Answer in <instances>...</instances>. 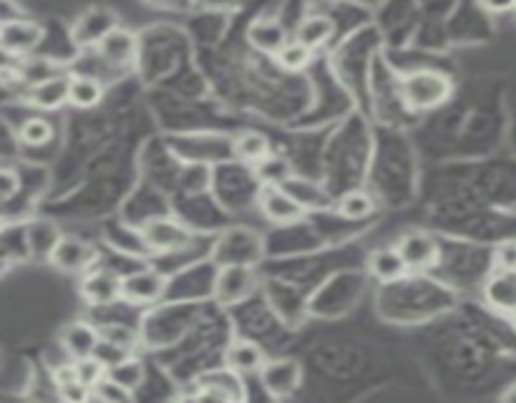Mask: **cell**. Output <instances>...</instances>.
Segmentation results:
<instances>
[{"label":"cell","mask_w":516,"mask_h":403,"mask_svg":"<svg viewBox=\"0 0 516 403\" xmlns=\"http://www.w3.org/2000/svg\"><path fill=\"white\" fill-rule=\"evenodd\" d=\"M454 96V81L436 69H418L403 76L401 101L408 111H433Z\"/></svg>","instance_id":"obj_1"},{"label":"cell","mask_w":516,"mask_h":403,"mask_svg":"<svg viewBox=\"0 0 516 403\" xmlns=\"http://www.w3.org/2000/svg\"><path fill=\"white\" fill-rule=\"evenodd\" d=\"M141 240L152 252L172 255V252H179L192 245L194 235L184 222L174 220V217H157V220H149L141 227Z\"/></svg>","instance_id":"obj_2"},{"label":"cell","mask_w":516,"mask_h":403,"mask_svg":"<svg viewBox=\"0 0 516 403\" xmlns=\"http://www.w3.org/2000/svg\"><path fill=\"white\" fill-rule=\"evenodd\" d=\"M257 207H260V215L277 227L295 225L305 217L303 205L282 184H260Z\"/></svg>","instance_id":"obj_3"},{"label":"cell","mask_w":516,"mask_h":403,"mask_svg":"<svg viewBox=\"0 0 516 403\" xmlns=\"http://www.w3.org/2000/svg\"><path fill=\"white\" fill-rule=\"evenodd\" d=\"M257 288L252 265L245 262H230V265L219 267L217 278H214V300L219 305H237L250 298Z\"/></svg>","instance_id":"obj_4"},{"label":"cell","mask_w":516,"mask_h":403,"mask_svg":"<svg viewBox=\"0 0 516 403\" xmlns=\"http://www.w3.org/2000/svg\"><path fill=\"white\" fill-rule=\"evenodd\" d=\"M121 293H124V278L116 275L114 270H109V267L94 265L81 275L79 295L91 308H104V305L119 303Z\"/></svg>","instance_id":"obj_5"},{"label":"cell","mask_w":516,"mask_h":403,"mask_svg":"<svg viewBox=\"0 0 516 403\" xmlns=\"http://www.w3.org/2000/svg\"><path fill=\"white\" fill-rule=\"evenodd\" d=\"M96 257H99V252H96V247L91 242L79 240V237L73 235H61V240L53 247L48 262L56 270H61V273L84 275L86 270H91L96 265Z\"/></svg>","instance_id":"obj_6"},{"label":"cell","mask_w":516,"mask_h":403,"mask_svg":"<svg viewBox=\"0 0 516 403\" xmlns=\"http://www.w3.org/2000/svg\"><path fill=\"white\" fill-rule=\"evenodd\" d=\"M260 381L272 398H290L303 383V366L295 358H267Z\"/></svg>","instance_id":"obj_7"},{"label":"cell","mask_w":516,"mask_h":403,"mask_svg":"<svg viewBox=\"0 0 516 403\" xmlns=\"http://www.w3.org/2000/svg\"><path fill=\"white\" fill-rule=\"evenodd\" d=\"M398 252L406 260L408 270L413 273H423V270H431L441 260V245L436 242V237H431L428 232L413 230L406 232L401 240L396 242Z\"/></svg>","instance_id":"obj_8"},{"label":"cell","mask_w":516,"mask_h":403,"mask_svg":"<svg viewBox=\"0 0 516 403\" xmlns=\"http://www.w3.org/2000/svg\"><path fill=\"white\" fill-rule=\"evenodd\" d=\"M43 41V26L31 18H18V21L3 23L0 26V46L11 51L16 58L31 56Z\"/></svg>","instance_id":"obj_9"},{"label":"cell","mask_w":516,"mask_h":403,"mask_svg":"<svg viewBox=\"0 0 516 403\" xmlns=\"http://www.w3.org/2000/svg\"><path fill=\"white\" fill-rule=\"evenodd\" d=\"M484 300L494 313L516 323V273L491 270L489 280L484 285Z\"/></svg>","instance_id":"obj_10"},{"label":"cell","mask_w":516,"mask_h":403,"mask_svg":"<svg viewBox=\"0 0 516 403\" xmlns=\"http://www.w3.org/2000/svg\"><path fill=\"white\" fill-rule=\"evenodd\" d=\"M136 51H139V41L126 28H109L96 43V53L109 66H129L136 58Z\"/></svg>","instance_id":"obj_11"},{"label":"cell","mask_w":516,"mask_h":403,"mask_svg":"<svg viewBox=\"0 0 516 403\" xmlns=\"http://www.w3.org/2000/svg\"><path fill=\"white\" fill-rule=\"evenodd\" d=\"M101 335H99V325L89 323V320H76V323L66 325L61 330V348L66 351V356L71 361L84 356H94L96 346H99Z\"/></svg>","instance_id":"obj_12"},{"label":"cell","mask_w":516,"mask_h":403,"mask_svg":"<svg viewBox=\"0 0 516 403\" xmlns=\"http://www.w3.org/2000/svg\"><path fill=\"white\" fill-rule=\"evenodd\" d=\"M267 356L262 351L260 343L250 341V338H237L227 346L225 351V368L237 376H252V373H260V368L265 366Z\"/></svg>","instance_id":"obj_13"},{"label":"cell","mask_w":516,"mask_h":403,"mask_svg":"<svg viewBox=\"0 0 516 403\" xmlns=\"http://www.w3.org/2000/svg\"><path fill=\"white\" fill-rule=\"evenodd\" d=\"M164 278L157 270H139L124 278V293L121 300H129L134 305H152L162 298Z\"/></svg>","instance_id":"obj_14"},{"label":"cell","mask_w":516,"mask_h":403,"mask_svg":"<svg viewBox=\"0 0 516 403\" xmlns=\"http://www.w3.org/2000/svg\"><path fill=\"white\" fill-rule=\"evenodd\" d=\"M68 79L71 74H56L26 89V104L38 111H56L68 104Z\"/></svg>","instance_id":"obj_15"},{"label":"cell","mask_w":516,"mask_h":403,"mask_svg":"<svg viewBox=\"0 0 516 403\" xmlns=\"http://www.w3.org/2000/svg\"><path fill=\"white\" fill-rule=\"evenodd\" d=\"M368 273H371L373 280H378V283L391 285L406 278L411 270H408L406 260L401 257L398 247L391 245L378 247V250L371 252V257H368Z\"/></svg>","instance_id":"obj_16"},{"label":"cell","mask_w":516,"mask_h":403,"mask_svg":"<svg viewBox=\"0 0 516 403\" xmlns=\"http://www.w3.org/2000/svg\"><path fill=\"white\" fill-rule=\"evenodd\" d=\"M247 41H250V46L255 48V51L275 56V53L290 41V36H287L285 26H282L277 18H257V21L247 28Z\"/></svg>","instance_id":"obj_17"},{"label":"cell","mask_w":516,"mask_h":403,"mask_svg":"<svg viewBox=\"0 0 516 403\" xmlns=\"http://www.w3.org/2000/svg\"><path fill=\"white\" fill-rule=\"evenodd\" d=\"M272 154V147L270 142H267L265 134H260V131H240L235 139H232V157L237 159V162L247 164V167H257V164L265 162L267 157Z\"/></svg>","instance_id":"obj_18"},{"label":"cell","mask_w":516,"mask_h":403,"mask_svg":"<svg viewBox=\"0 0 516 403\" xmlns=\"http://www.w3.org/2000/svg\"><path fill=\"white\" fill-rule=\"evenodd\" d=\"M104 101V81L89 74H71L68 79V104L73 109H94Z\"/></svg>","instance_id":"obj_19"},{"label":"cell","mask_w":516,"mask_h":403,"mask_svg":"<svg viewBox=\"0 0 516 403\" xmlns=\"http://www.w3.org/2000/svg\"><path fill=\"white\" fill-rule=\"evenodd\" d=\"M282 187H285L292 197L298 199L305 212L330 210V207H333V199H330V194L325 192L318 182H310V179H298L295 174H292V177H287L285 182H282Z\"/></svg>","instance_id":"obj_20"},{"label":"cell","mask_w":516,"mask_h":403,"mask_svg":"<svg viewBox=\"0 0 516 403\" xmlns=\"http://www.w3.org/2000/svg\"><path fill=\"white\" fill-rule=\"evenodd\" d=\"M333 36H335L333 18L323 16V13H313V16L303 18V23L298 26V33H295V38H298L300 43H305L308 48H313V51H320V48L328 46Z\"/></svg>","instance_id":"obj_21"},{"label":"cell","mask_w":516,"mask_h":403,"mask_svg":"<svg viewBox=\"0 0 516 403\" xmlns=\"http://www.w3.org/2000/svg\"><path fill=\"white\" fill-rule=\"evenodd\" d=\"M61 240V232L53 222L48 220H33L26 222V242L31 257H41V260H48L56 247V242Z\"/></svg>","instance_id":"obj_22"},{"label":"cell","mask_w":516,"mask_h":403,"mask_svg":"<svg viewBox=\"0 0 516 403\" xmlns=\"http://www.w3.org/2000/svg\"><path fill=\"white\" fill-rule=\"evenodd\" d=\"M333 210L335 215L343 217V220L358 222V220H365V217H371L373 212H376V199L365 192V189H350V192H345L343 197L335 199Z\"/></svg>","instance_id":"obj_23"},{"label":"cell","mask_w":516,"mask_h":403,"mask_svg":"<svg viewBox=\"0 0 516 403\" xmlns=\"http://www.w3.org/2000/svg\"><path fill=\"white\" fill-rule=\"evenodd\" d=\"M315 51L308 48L305 43H300L298 38H290L280 51L275 53V63L282 71H290V74H298V71H305L313 63Z\"/></svg>","instance_id":"obj_24"},{"label":"cell","mask_w":516,"mask_h":403,"mask_svg":"<svg viewBox=\"0 0 516 403\" xmlns=\"http://www.w3.org/2000/svg\"><path fill=\"white\" fill-rule=\"evenodd\" d=\"M109 378H114L116 383H121V386L129 388V391L134 393L146 378L144 361H141L139 356H134V353H129V356L121 358L119 363H114V366L109 368Z\"/></svg>","instance_id":"obj_25"},{"label":"cell","mask_w":516,"mask_h":403,"mask_svg":"<svg viewBox=\"0 0 516 403\" xmlns=\"http://www.w3.org/2000/svg\"><path fill=\"white\" fill-rule=\"evenodd\" d=\"M53 134H56V129H53L51 121L46 119V116H28L26 121L21 124V129H18V139H21V144H26V147H46L48 142H53Z\"/></svg>","instance_id":"obj_26"},{"label":"cell","mask_w":516,"mask_h":403,"mask_svg":"<svg viewBox=\"0 0 516 403\" xmlns=\"http://www.w3.org/2000/svg\"><path fill=\"white\" fill-rule=\"evenodd\" d=\"M99 335H101V341L111 343V346L121 348V351L126 353H134L136 343H139V333H136L131 325H124V323H101Z\"/></svg>","instance_id":"obj_27"},{"label":"cell","mask_w":516,"mask_h":403,"mask_svg":"<svg viewBox=\"0 0 516 403\" xmlns=\"http://www.w3.org/2000/svg\"><path fill=\"white\" fill-rule=\"evenodd\" d=\"M73 366H76V376H79V381L84 383V386H89L91 391H94L96 383L104 381L106 373H109L106 363L99 361V358H96V356L76 358V361H73Z\"/></svg>","instance_id":"obj_28"},{"label":"cell","mask_w":516,"mask_h":403,"mask_svg":"<svg viewBox=\"0 0 516 403\" xmlns=\"http://www.w3.org/2000/svg\"><path fill=\"white\" fill-rule=\"evenodd\" d=\"M491 270L516 273V235L504 237L491 252Z\"/></svg>","instance_id":"obj_29"},{"label":"cell","mask_w":516,"mask_h":403,"mask_svg":"<svg viewBox=\"0 0 516 403\" xmlns=\"http://www.w3.org/2000/svg\"><path fill=\"white\" fill-rule=\"evenodd\" d=\"M21 189H23V179L21 174H18V169L8 167V164H0V205L16 202Z\"/></svg>","instance_id":"obj_30"},{"label":"cell","mask_w":516,"mask_h":403,"mask_svg":"<svg viewBox=\"0 0 516 403\" xmlns=\"http://www.w3.org/2000/svg\"><path fill=\"white\" fill-rule=\"evenodd\" d=\"M91 396L99 398V401H106V403H119V401H131L134 393H131L129 388L121 386V383H116L114 378H109V373H106L104 381H99L94 386Z\"/></svg>","instance_id":"obj_31"},{"label":"cell","mask_w":516,"mask_h":403,"mask_svg":"<svg viewBox=\"0 0 516 403\" xmlns=\"http://www.w3.org/2000/svg\"><path fill=\"white\" fill-rule=\"evenodd\" d=\"M257 177H260L262 184H282L287 177H292V169L287 167L282 159H275L270 154V157L265 159L262 164H257Z\"/></svg>","instance_id":"obj_32"},{"label":"cell","mask_w":516,"mask_h":403,"mask_svg":"<svg viewBox=\"0 0 516 403\" xmlns=\"http://www.w3.org/2000/svg\"><path fill=\"white\" fill-rule=\"evenodd\" d=\"M56 391H58V398H63V401H71V403L89 401V398H94V396H91V388L84 386L79 378H76V381H71V383H63V386H58Z\"/></svg>","instance_id":"obj_33"},{"label":"cell","mask_w":516,"mask_h":403,"mask_svg":"<svg viewBox=\"0 0 516 403\" xmlns=\"http://www.w3.org/2000/svg\"><path fill=\"white\" fill-rule=\"evenodd\" d=\"M481 11L491 13V16H504V13L516 11V0H476Z\"/></svg>","instance_id":"obj_34"},{"label":"cell","mask_w":516,"mask_h":403,"mask_svg":"<svg viewBox=\"0 0 516 403\" xmlns=\"http://www.w3.org/2000/svg\"><path fill=\"white\" fill-rule=\"evenodd\" d=\"M18 61H21V58H16L11 51H6V48L0 46V76H13V79H16Z\"/></svg>","instance_id":"obj_35"},{"label":"cell","mask_w":516,"mask_h":403,"mask_svg":"<svg viewBox=\"0 0 516 403\" xmlns=\"http://www.w3.org/2000/svg\"><path fill=\"white\" fill-rule=\"evenodd\" d=\"M23 18V11L16 6V0H0V26Z\"/></svg>","instance_id":"obj_36"},{"label":"cell","mask_w":516,"mask_h":403,"mask_svg":"<svg viewBox=\"0 0 516 403\" xmlns=\"http://www.w3.org/2000/svg\"><path fill=\"white\" fill-rule=\"evenodd\" d=\"M199 6L212 8V11H230V8H237L240 0H197Z\"/></svg>","instance_id":"obj_37"},{"label":"cell","mask_w":516,"mask_h":403,"mask_svg":"<svg viewBox=\"0 0 516 403\" xmlns=\"http://www.w3.org/2000/svg\"><path fill=\"white\" fill-rule=\"evenodd\" d=\"M504 401H516V381L511 383V386H509V391L504 393Z\"/></svg>","instance_id":"obj_38"},{"label":"cell","mask_w":516,"mask_h":403,"mask_svg":"<svg viewBox=\"0 0 516 403\" xmlns=\"http://www.w3.org/2000/svg\"><path fill=\"white\" fill-rule=\"evenodd\" d=\"M0 222H3V220H0ZM0 227H3V225H0Z\"/></svg>","instance_id":"obj_39"}]
</instances>
